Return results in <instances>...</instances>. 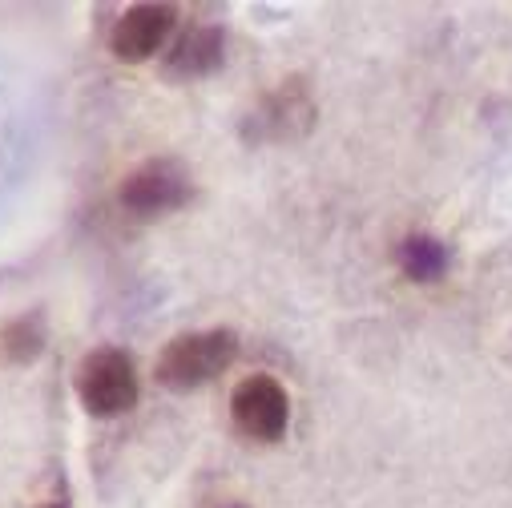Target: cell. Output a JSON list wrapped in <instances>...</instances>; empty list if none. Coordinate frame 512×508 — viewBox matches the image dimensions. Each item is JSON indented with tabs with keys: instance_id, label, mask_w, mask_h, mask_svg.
<instances>
[{
	"instance_id": "obj_1",
	"label": "cell",
	"mask_w": 512,
	"mask_h": 508,
	"mask_svg": "<svg viewBox=\"0 0 512 508\" xmlns=\"http://www.w3.org/2000/svg\"><path fill=\"white\" fill-rule=\"evenodd\" d=\"M238 355V335L230 327H210V331H190L166 343L158 355V384L170 392H194L222 375Z\"/></svg>"
},
{
	"instance_id": "obj_2",
	"label": "cell",
	"mask_w": 512,
	"mask_h": 508,
	"mask_svg": "<svg viewBox=\"0 0 512 508\" xmlns=\"http://www.w3.org/2000/svg\"><path fill=\"white\" fill-rule=\"evenodd\" d=\"M73 388H77V400L85 404V412H93V416H121V412H130L138 404L134 359L125 351H117V347L89 351L77 363Z\"/></svg>"
},
{
	"instance_id": "obj_3",
	"label": "cell",
	"mask_w": 512,
	"mask_h": 508,
	"mask_svg": "<svg viewBox=\"0 0 512 508\" xmlns=\"http://www.w3.org/2000/svg\"><path fill=\"white\" fill-rule=\"evenodd\" d=\"M230 416H234V428L250 440H279L287 432V420H291V400L283 392L279 379L271 375H246L242 384L234 388L230 396Z\"/></svg>"
},
{
	"instance_id": "obj_4",
	"label": "cell",
	"mask_w": 512,
	"mask_h": 508,
	"mask_svg": "<svg viewBox=\"0 0 512 508\" xmlns=\"http://www.w3.org/2000/svg\"><path fill=\"white\" fill-rule=\"evenodd\" d=\"M315 125V101L299 81H283L267 93L242 125L246 142H295Z\"/></svg>"
},
{
	"instance_id": "obj_5",
	"label": "cell",
	"mask_w": 512,
	"mask_h": 508,
	"mask_svg": "<svg viewBox=\"0 0 512 508\" xmlns=\"http://www.w3.org/2000/svg\"><path fill=\"white\" fill-rule=\"evenodd\" d=\"M186 198H190V178L178 162H146L121 182V206L142 218L170 214L186 206Z\"/></svg>"
},
{
	"instance_id": "obj_6",
	"label": "cell",
	"mask_w": 512,
	"mask_h": 508,
	"mask_svg": "<svg viewBox=\"0 0 512 508\" xmlns=\"http://www.w3.org/2000/svg\"><path fill=\"white\" fill-rule=\"evenodd\" d=\"M174 33V9L170 5H134L109 33V49L121 61H150Z\"/></svg>"
},
{
	"instance_id": "obj_7",
	"label": "cell",
	"mask_w": 512,
	"mask_h": 508,
	"mask_svg": "<svg viewBox=\"0 0 512 508\" xmlns=\"http://www.w3.org/2000/svg\"><path fill=\"white\" fill-rule=\"evenodd\" d=\"M222 49H226L222 29H214V25H198V29H190V33L170 49V57H166V73L178 77V81L206 77V73H214V69L222 65Z\"/></svg>"
},
{
	"instance_id": "obj_8",
	"label": "cell",
	"mask_w": 512,
	"mask_h": 508,
	"mask_svg": "<svg viewBox=\"0 0 512 508\" xmlns=\"http://www.w3.org/2000/svg\"><path fill=\"white\" fill-rule=\"evenodd\" d=\"M400 267L416 283H436L448 271V246L432 234H412L400 246Z\"/></svg>"
},
{
	"instance_id": "obj_9",
	"label": "cell",
	"mask_w": 512,
	"mask_h": 508,
	"mask_svg": "<svg viewBox=\"0 0 512 508\" xmlns=\"http://www.w3.org/2000/svg\"><path fill=\"white\" fill-rule=\"evenodd\" d=\"M0 347H5V355L13 363H33L45 347V319L41 315H21L5 327V335H0Z\"/></svg>"
},
{
	"instance_id": "obj_10",
	"label": "cell",
	"mask_w": 512,
	"mask_h": 508,
	"mask_svg": "<svg viewBox=\"0 0 512 508\" xmlns=\"http://www.w3.org/2000/svg\"><path fill=\"white\" fill-rule=\"evenodd\" d=\"M41 508H65V504H41Z\"/></svg>"
},
{
	"instance_id": "obj_11",
	"label": "cell",
	"mask_w": 512,
	"mask_h": 508,
	"mask_svg": "<svg viewBox=\"0 0 512 508\" xmlns=\"http://www.w3.org/2000/svg\"><path fill=\"white\" fill-rule=\"evenodd\" d=\"M230 508H246V504H230Z\"/></svg>"
}]
</instances>
